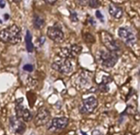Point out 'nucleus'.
<instances>
[{
  "label": "nucleus",
  "instance_id": "obj_1",
  "mask_svg": "<svg viewBox=\"0 0 140 135\" xmlns=\"http://www.w3.org/2000/svg\"><path fill=\"white\" fill-rule=\"evenodd\" d=\"M21 38V29L17 25L10 26L0 32V41L4 43L15 45L20 42Z\"/></svg>",
  "mask_w": 140,
  "mask_h": 135
},
{
  "label": "nucleus",
  "instance_id": "obj_2",
  "mask_svg": "<svg viewBox=\"0 0 140 135\" xmlns=\"http://www.w3.org/2000/svg\"><path fill=\"white\" fill-rule=\"evenodd\" d=\"M97 61L103 68H111L116 65L118 60V55L116 52H110L109 50L101 49L97 52Z\"/></svg>",
  "mask_w": 140,
  "mask_h": 135
},
{
  "label": "nucleus",
  "instance_id": "obj_3",
  "mask_svg": "<svg viewBox=\"0 0 140 135\" xmlns=\"http://www.w3.org/2000/svg\"><path fill=\"white\" fill-rule=\"evenodd\" d=\"M52 68L57 72L64 75H68L73 71V64L70 60L61 58V57L53 62Z\"/></svg>",
  "mask_w": 140,
  "mask_h": 135
},
{
  "label": "nucleus",
  "instance_id": "obj_4",
  "mask_svg": "<svg viewBox=\"0 0 140 135\" xmlns=\"http://www.w3.org/2000/svg\"><path fill=\"white\" fill-rule=\"evenodd\" d=\"M101 41L105 47L107 48V50L110 51V52H116L120 49V46L118 42L114 39V37L112 36L110 33L103 31L101 33Z\"/></svg>",
  "mask_w": 140,
  "mask_h": 135
},
{
  "label": "nucleus",
  "instance_id": "obj_5",
  "mask_svg": "<svg viewBox=\"0 0 140 135\" xmlns=\"http://www.w3.org/2000/svg\"><path fill=\"white\" fill-rule=\"evenodd\" d=\"M68 125V118L65 117L61 118H54L46 124L48 131L51 132H59L63 130Z\"/></svg>",
  "mask_w": 140,
  "mask_h": 135
},
{
  "label": "nucleus",
  "instance_id": "obj_6",
  "mask_svg": "<svg viewBox=\"0 0 140 135\" xmlns=\"http://www.w3.org/2000/svg\"><path fill=\"white\" fill-rule=\"evenodd\" d=\"M81 52V46L78 45H72L70 46L61 48L59 52V56L64 59H73L76 57Z\"/></svg>",
  "mask_w": 140,
  "mask_h": 135
},
{
  "label": "nucleus",
  "instance_id": "obj_7",
  "mask_svg": "<svg viewBox=\"0 0 140 135\" xmlns=\"http://www.w3.org/2000/svg\"><path fill=\"white\" fill-rule=\"evenodd\" d=\"M97 105H98L97 99L95 97H89L83 100L80 107V112L81 114H89L96 109Z\"/></svg>",
  "mask_w": 140,
  "mask_h": 135
},
{
  "label": "nucleus",
  "instance_id": "obj_8",
  "mask_svg": "<svg viewBox=\"0 0 140 135\" xmlns=\"http://www.w3.org/2000/svg\"><path fill=\"white\" fill-rule=\"evenodd\" d=\"M119 38L123 41L126 45L131 46L136 42V36L130 29L126 27H120L117 31Z\"/></svg>",
  "mask_w": 140,
  "mask_h": 135
},
{
  "label": "nucleus",
  "instance_id": "obj_9",
  "mask_svg": "<svg viewBox=\"0 0 140 135\" xmlns=\"http://www.w3.org/2000/svg\"><path fill=\"white\" fill-rule=\"evenodd\" d=\"M47 36L50 39L56 43H61L64 41V33L60 26H53L47 28Z\"/></svg>",
  "mask_w": 140,
  "mask_h": 135
},
{
  "label": "nucleus",
  "instance_id": "obj_10",
  "mask_svg": "<svg viewBox=\"0 0 140 135\" xmlns=\"http://www.w3.org/2000/svg\"><path fill=\"white\" fill-rule=\"evenodd\" d=\"M50 120V112L46 108L42 107L37 112L36 116L34 118V124L39 126L46 125Z\"/></svg>",
  "mask_w": 140,
  "mask_h": 135
},
{
  "label": "nucleus",
  "instance_id": "obj_11",
  "mask_svg": "<svg viewBox=\"0 0 140 135\" xmlns=\"http://www.w3.org/2000/svg\"><path fill=\"white\" fill-rule=\"evenodd\" d=\"M16 115H17V118L21 119L22 121H26V122L31 121L32 118V115L29 112V110H27L26 108H25L21 105H19L16 106Z\"/></svg>",
  "mask_w": 140,
  "mask_h": 135
},
{
  "label": "nucleus",
  "instance_id": "obj_12",
  "mask_svg": "<svg viewBox=\"0 0 140 135\" xmlns=\"http://www.w3.org/2000/svg\"><path fill=\"white\" fill-rule=\"evenodd\" d=\"M10 125L17 133L22 134L26 130V125L21 119H19L17 117H12L10 118Z\"/></svg>",
  "mask_w": 140,
  "mask_h": 135
},
{
  "label": "nucleus",
  "instance_id": "obj_13",
  "mask_svg": "<svg viewBox=\"0 0 140 135\" xmlns=\"http://www.w3.org/2000/svg\"><path fill=\"white\" fill-rule=\"evenodd\" d=\"M109 12H110V16L117 19H121L123 15V11L122 7H120L119 5H117L115 4H110L109 5Z\"/></svg>",
  "mask_w": 140,
  "mask_h": 135
},
{
  "label": "nucleus",
  "instance_id": "obj_14",
  "mask_svg": "<svg viewBox=\"0 0 140 135\" xmlns=\"http://www.w3.org/2000/svg\"><path fill=\"white\" fill-rule=\"evenodd\" d=\"M25 41H26V49H27L29 53H32L33 51L34 46H33V44H32V34L30 33V31H26Z\"/></svg>",
  "mask_w": 140,
  "mask_h": 135
},
{
  "label": "nucleus",
  "instance_id": "obj_15",
  "mask_svg": "<svg viewBox=\"0 0 140 135\" xmlns=\"http://www.w3.org/2000/svg\"><path fill=\"white\" fill-rule=\"evenodd\" d=\"M45 25V19L40 15L34 14L33 15V26L36 29H41Z\"/></svg>",
  "mask_w": 140,
  "mask_h": 135
},
{
  "label": "nucleus",
  "instance_id": "obj_16",
  "mask_svg": "<svg viewBox=\"0 0 140 135\" xmlns=\"http://www.w3.org/2000/svg\"><path fill=\"white\" fill-rule=\"evenodd\" d=\"M88 5L91 8H97L99 5V0H88Z\"/></svg>",
  "mask_w": 140,
  "mask_h": 135
},
{
  "label": "nucleus",
  "instance_id": "obj_17",
  "mask_svg": "<svg viewBox=\"0 0 140 135\" xmlns=\"http://www.w3.org/2000/svg\"><path fill=\"white\" fill-rule=\"evenodd\" d=\"M70 19L73 22H77L78 21V17L75 12H70Z\"/></svg>",
  "mask_w": 140,
  "mask_h": 135
},
{
  "label": "nucleus",
  "instance_id": "obj_18",
  "mask_svg": "<svg viewBox=\"0 0 140 135\" xmlns=\"http://www.w3.org/2000/svg\"><path fill=\"white\" fill-rule=\"evenodd\" d=\"M95 16H96V18H97V19H98L99 20L101 21V22H104V18H103V15L102 14L100 11H96V12H95Z\"/></svg>",
  "mask_w": 140,
  "mask_h": 135
},
{
  "label": "nucleus",
  "instance_id": "obj_19",
  "mask_svg": "<svg viewBox=\"0 0 140 135\" xmlns=\"http://www.w3.org/2000/svg\"><path fill=\"white\" fill-rule=\"evenodd\" d=\"M23 69L26 70V71H28V72H32L33 70V66L31 65V64H26V65L23 67Z\"/></svg>",
  "mask_w": 140,
  "mask_h": 135
},
{
  "label": "nucleus",
  "instance_id": "obj_20",
  "mask_svg": "<svg viewBox=\"0 0 140 135\" xmlns=\"http://www.w3.org/2000/svg\"><path fill=\"white\" fill-rule=\"evenodd\" d=\"M77 2L81 4V5H87V4H88V0H76Z\"/></svg>",
  "mask_w": 140,
  "mask_h": 135
},
{
  "label": "nucleus",
  "instance_id": "obj_21",
  "mask_svg": "<svg viewBox=\"0 0 140 135\" xmlns=\"http://www.w3.org/2000/svg\"><path fill=\"white\" fill-rule=\"evenodd\" d=\"M44 1H45L46 4H51V5H53V4H54L55 3H56L57 0H44Z\"/></svg>",
  "mask_w": 140,
  "mask_h": 135
},
{
  "label": "nucleus",
  "instance_id": "obj_22",
  "mask_svg": "<svg viewBox=\"0 0 140 135\" xmlns=\"http://www.w3.org/2000/svg\"><path fill=\"white\" fill-rule=\"evenodd\" d=\"M92 135H103V134L99 130H94V131L92 132Z\"/></svg>",
  "mask_w": 140,
  "mask_h": 135
},
{
  "label": "nucleus",
  "instance_id": "obj_23",
  "mask_svg": "<svg viewBox=\"0 0 140 135\" xmlns=\"http://www.w3.org/2000/svg\"><path fill=\"white\" fill-rule=\"evenodd\" d=\"M4 6H5V1L4 0H0V8H4Z\"/></svg>",
  "mask_w": 140,
  "mask_h": 135
}]
</instances>
